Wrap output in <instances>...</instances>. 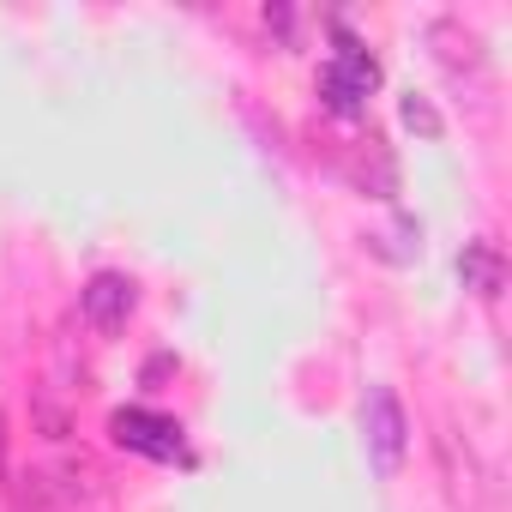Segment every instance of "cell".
Listing matches in <instances>:
<instances>
[{
	"label": "cell",
	"mask_w": 512,
	"mask_h": 512,
	"mask_svg": "<svg viewBox=\"0 0 512 512\" xmlns=\"http://www.w3.org/2000/svg\"><path fill=\"white\" fill-rule=\"evenodd\" d=\"M428 55H434V67H440L464 97L488 103L494 67H488V49H482V37H476L470 25H458V19H428Z\"/></svg>",
	"instance_id": "1"
},
{
	"label": "cell",
	"mask_w": 512,
	"mask_h": 512,
	"mask_svg": "<svg viewBox=\"0 0 512 512\" xmlns=\"http://www.w3.org/2000/svg\"><path fill=\"white\" fill-rule=\"evenodd\" d=\"M362 440H368V464L380 476H398V464L410 452V416H404L392 386H368V398H362Z\"/></svg>",
	"instance_id": "2"
},
{
	"label": "cell",
	"mask_w": 512,
	"mask_h": 512,
	"mask_svg": "<svg viewBox=\"0 0 512 512\" xmlns=\"http://www.w3.org/2000/svg\"><path fill=\"white\" fill-rule=\"evenodd\" d=\"M374 85H380V67H374V55L356 49V43H344V49L326 61V73H320V91H326V103H332L338 115H362V103H368Z\"/></svg>",
	"instance_id": "3"
},
{
	"label": "cell",
	"mask_w": 512,
	"mask_h": 512,
	"mask_svg": "<svg viewBox=\"0 0 512 512\" xmlns=\"http://www.w3.org/2000/svg\"><path fill=\"white\" fill-rule=\"evenodd\" d=\"M133 308H139V290H133V278H127V272H97V278L79 290V314H85V326H91L97 338L127 332Z\"/></svg>",
	"instance_id": "4"
},
{
	"label": "cell",
	"mask_w": 512,
	"mask_h": 512,
	"mask_svg": "<svg viewBox=\"0 0 512 512\" xmlns=\"http://www.w3.org/2000/svg\"><path fill=\"white\" fill-rule=\"evenodd\" d=\"M115 440L127 452H145V458H175L181 452V428L157 410H115Z\"/></svg>",
	"instance_id": "5"
},
{
	"label": "cell",
	"mask_w": 512,
	"mask_h": 512,
	"mask_svg": "<svg viewBox=\"0 0 512 512\" xmlns=\"http://www.w3.org/2000/svg\"><path fill=\"white\" fill-rule=\"evenodd\" d=\"M440 458H446V494H452L464 512H476V506L488 500V470H482L476 446H470V440L458 446V434H440Z\"/></svg>",
	"instance_id": "6"
},
{
	"label": "cell",
	"mask_w": 512,
	"mask_h": 512,
	"mask_svg": "<svg viewBox=\"0 0 512 512\" xmlns=\"http://www.w3.org/2000/svg\"><path fill=\"white\" fill-rule=\"evenodd\" d=\"M464 284H470L482 302H494V296H500V253H494L488 241H476V247L464 253Z\"/></svg>",
	"instance_id": "7"
},
{
	"label": "cell",
	"mask_w": 512,
	"mask_h": 512,
	"mask_svg": "<svg viewBox=\"0 0 512 512\" xmlns=\"http://www.w3.org/2000/svg\"><path fill=\"white\" fill-rule=\"evenodd\" d=\"M404 121H410V127H422V133H440V115H434L428 103H416V97L404 103Z\"/></svg>",
	"instance_id": "8"
},
{
	"label": "cell",
	"mask_w": 512,
	"mask_h": 512,
	"mask_svg": "<svg viewBox=\"0 0 512 512\" xmlns=\"http://www.w3.org/2000/svg\"><path fill=\"white\" fill-rule=\"evenodd\" d=\"M19 512H61V506H31V500H19Z\"/></svg>",
	"instance_id": "9"
}]
</instances>
